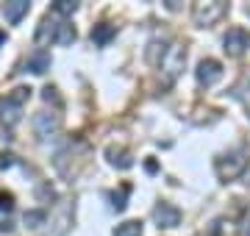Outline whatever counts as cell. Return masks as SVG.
<instances>
[{"mask_svg":"<svg viewBox=\"0 0 250 236\" xmlns=\"http://www.w3.org/2000/svg\"><path fill=\"white\" fill-rule=\"evenodd\" d=\"M245 170H248V153L245 150H231V153H223L214 158V173L223 183L236 181Z\"/></svg>","mask_w":250,"mask_h":236,"instance_id":"obj_1","label":"cell"},{"mask_svg":"<svg viewBox=\"0 0 250 236\" xmlns=\"http://www.w3.org/2000/svg\"><path fill=\"white\" fill-rule=\"evenodd\" d=\"M228 14V3L223 0H197L192 6V22L197 28H211Z\"/></svg>","mask_w":250,"mask_h":236,"instance_id":"obj_2","label":"cell"},{"mask_svg":"<svg viewBox=\"0 0 250 236\" xmlns=\"http://www.w3.org/2000/svg\"><path fill=\"white\" fill-rule=\"evenodd\" d=\"M184 64H187V47L181 45V42H172L170 47H167V53H164V59H161V78H164V86H170L175 78L181 75V70H184Z\"/></svg>","mask_w":250,"mask_h":236,"instance_id":"obj_3","label":"cell"},{"mask_svg":"<svg viewBox=\"0 0 250 236\" xmlns=\"http://www.w3.org/2000/svg\"><path fill=\"white\" fill-rule=\"evenodd\" d=\"M72 217H75L72 200H62L56 206V211L50 214V231H47V236H67L70 234V225H72Z\"/></svg>","mask_w":250,"mask_h":236,"instance_id":"obj_4","label":"cell"},{"mask_svg":"<svg viewBox=\"0 0 250 236\" xmlns=\"http://www.w3.org/2000/svg\"><path fill=\"white\" fill-rule=\"evenodd\" d=\"M223 50L233 59H239L250 50V31H245L242 25H233L228 28V34L223 37Z\"/></svg>","mask_w":250,"mask_h":236,"instance_id":"obj_5","label":"cell"},{"mask_svg":"<svg viewBox=\"0 0 250 236\" xmlns=\"http://www.w3.org/2000/svg\"><path fill=\"white\" fill-rule=\"evenodd\" d=\"M62 131V114L59 111H36L34 114V134L39 139H50Z\"/></svg>","mask_w":250,"mask_h":236,"instance_id":"obj_6","label":"cell"},{"mask_svg":"<svg viewBox=\"0 0 250 236\" xmlns=\"http://www.w3.org/2000/svg\"><path fill=\"white\" fill-rule=\"evenodd\" d=\"M62 22L64 20L59 17V14H47V17H42V22H39V28H36V34H34V42L36 45H50V42H56Z\"/></svg>","mask_w":250,"mask_h":236,"instance_id":"obj_7","label":"cell"},{"mask_svg":"<svg viewBox=\"0 0 250 236\" xmlns=\"http://www.w3.org/2000/svg\"><path fill=\"white\" fill-rule=\"evenodd\" d=\"M195 75H197V83L200 86H214L223 78V64L217 61V59H203V61L197 64Z\"/></svg>","mask_w":250,"mask_h":236,"instance_id":"obj_8","label":"cell"},{"mask_svg":"<svg viewBox=\"0 0 250 236\" xmlns=\"http://www.w3.org/2000/svg\"><path fill=\"white\" fill-rule=\"evenodd\" d=\"M153 222L159 228H175L181 222V209L172 206V203H159L153 209Z\"/></svg>","mask_w":250,"mask_h":236,"instance_id":"obj_9","label":"cell"},{"mask_svg":"<svg viewBox=\"0 0 250 236\" xmlns=\"http://www.w3.org/2000/svg\"><path fill=\"white\" fill-rule=\"evenodd\" d=\"M20 117H22V106H17L9 95H6V98H0V125L11 131V128L20 122Z\"/></svg>","mask_w":250,"mask_h":236,"instance_id":"obj_10","label":"cell"},{"mask_svg":"<svg viewBox=\"0 0 250 236\" xmlns=\"http://www.w3.org/2000/svg\"><path fill=\"white\" fill-rule=\"evenodd\" d=\"M106 158H108L111 167H117V170H131V167H134V156L120 145H108L106 147Z\"/></svg>","mask_w":250,"mask_h":236,"instance_id":"obj_11","label":"cell"},{"mask_svg":"<svg viewBox=\"0 0 250 236\" xmlns=\"http://www.w3.org/2000/svg\"><path fill=\"white\" fill-rule=\"evenodd\" d=\"M28 11H31V3H28V0H11V3H6V6H3V17H6V22L17 25V22L25 17Z\"/></svg>","mask_w":250,"mask_h":236,"instance_id":"obj_12","label":"cell"},{"mask_svg":"<svg viewBox=\"0 0 250 236\" xmlns=\"http://www.w3.org/2000/svg\"><path fill=\"white\" fill-rule=\"evenodd\" d=\"M25 70L28 73H34V75L47 73V70H50V53H47V50H34V53L28 56Z\"/></svg>","mask_w":250,"mask_h":236,"instance_id":"obj_13","label":"cell"},{"mask_svg":"<svg viewBox=\"0 0 250 236\" xmlns=\"http://www.w3.org/2000/svg\"><path fill=\"white\" fill-rule=\"evenodd\" d=\"M11 214H14V197L0 192V234L11 231Z\"/></svg>","mask_w":250,"mask_h":236,"instance_id":"obj_14","label":"cell"},{"mask_svg":"<svg viewBox=\"0 0 250 236\" xmlns=\"http://www.w3.org/2000/svg\"><path fill=\"white\" fill-rule=\"evenodd\" d=\"M114 34H117V28H114V25H108V22H100V25L92 28V42H95L98 47H103V45H108V42L114 39Z\"/></svg>","mask_w":250,"mask_h":236,"instance_id":"obj_15","label":"cell"},{"mask_svg":"<svg viewBox=\"0 0 250 236\" xmlns=\"http://www.w3.org/2000/svg\"><path fill=\"white\" fill-rule=\"evenodd\" d=\"M164 53H167V47H164V42H159V39H153L150 45H147V50H145V59L150 64H156L159 67L161 59H164Z\"/></svg>","mask_w":250,"mask_h":236,"instance_id":"obj_16","label":"cell"},{"mask_svg":"<svg viewBox=\"0 0 250 236\" xmlns=\"http://www.w3.org/2000/svg\"><path fill=\"white\" fill-rule=\"evenodd\" d=\"M114 236H142V222L139 219H128V222L114 228Z\"/></svg>","mask_w":250,"mask_h":236,"instance_id":"obj_17","label":"cell"},{"mask_svg":"<svg viewBox=\"0 0 250 236\" xmlns=\"http://www.w3.org/2000/svg\"><path fill=\"white\" fill-rule=\"evenodd\" d=\"M75 39H78V34H75V28H72L70 22H67V20H64V22H62V28H59V37H56V42L67 47V45H72Z\"/></svg>","mask_w":250,"mask_h":236,"instance_id":"obj_18","label":"cell"},{"mask_svg":"<svg viewBox=\"0 0 250 236\" xmlns=\"http://www.w3.org/2000/svg\"><path fill=\"white\" fill-rule=\"evenodd\" d=\"M75 11H78L75 0H56L53 3V14H59V17H72Z\"/></svg>","mask_w":250,"mask_h":236,"instance_id":"obj_19","label":"cell"},{"mask_svg":"<svg viewBox=\"0 0 250 236\" xmlns=\"http://www.w3.org/2000/svg\"><path fill=\"white\" fill-rule=\"evenodd\" d=\"M25 225L28 228H39V225H45L47 222V211H25Z\"/></svg>","mask_w":250,"mask_h":236,"instance_id":"obj_20","label":"cell"},{"mask_svg":"<svg viewBox=\"0 0 250 236\" xmlns=\"http://www.w3.org/2000/svg\"><path fill=\"white\" fill-rule=\"evenodd\" d=\"M128 192H131V186L125 183L120 192H114V195H111V209H114V211H123L125 209V197H128Z\"/></svg>","mask_w":250,"mask_h":236,"instance_id":"obj_21","label":"cell"},{"mask_svg":"<svg viewBox=\"0 0 250 236\" xmlns=\"http://www.w3.org/2000/svg\"><path fill=\"white\" fill-rule=\"evenodd\" d=\"M31 92H34L31 86H17V89H14V92L9 95V98L14 100L17 106H22V103H28V98H31Z\"/></svg>","mask_w":250,"mask_h":236,"instance_id":"obj_22","label":"cell"},{"mask_svg":"<svg viewBox=\"0 0 250 236\" xmlns=\"http://www.w3.org/2000/svg\"><path fill=\"white\" fill-rule=\"evenodd\" d=\"M42 98H45L47 103H53V106H62V98L56 95V89H53V86H45V89H42Z\"/></svg>","mask_w":250,"mask_h":236,"instance_id":"obj_23","label":"cell"},{"mask_svg":"<svg viewBox=\"0 0 250 236\" xmlns=\"http://www.w3.org/2000/svg\"><path fill=\"white\" fill-rule=\"evenodd\" d=\"M9 167H14V156L11 153H0V170H9Z\"/></svg>","mask_w":250,"mask_h":236,"instance_id":"obj_24","label":"cell"},{"mask_svg":"<svg viewBox=\"0 0 250 236\" xmlns=\"http://www.w3.org/2000/svg\"><path fill=\"white\" fill-rule=\"evenodd\" d=\"M239 236H250V217L242 219V225H239Z\"/></svg>","mask_w":250,"mask_h":236,"instance_id":"obj_25","label":"cell"},{"mask_svg":"<svg viewBox=\"0 0 250 236\" xmlns=\"http://www.w3.org/2000/svg\"><path fill=\"white\" fill-rule=\"evenodd\" d=\"M145 170H147V173H156L159 167H156V161H147V164H145Z\"/></svg>","mask_w":250,"mask_h":236,"instance_id":"obj_26","label":"cell"},{"mask_svg":"<svg viewBox=\"0 0 250 236\" xmlns=\"http://www.w3.org/2000/svg\"><path fill=\"white\" fill-rule=\"evenodd\" d=\"M242 98H245V103L250 106V81H248V95H242Z\"/></svg>","mask_w":250,"mask_h":236,"instance_id":"obj_27","label":"cell"},{"mask_svg":"<svg viewBox=\"0 0 250 236\" xmlns=\"http://www.w3.org/2000/svg\"><path fill=\"white\" fill-rule=\"evenodd\" d=\"M3 42H6V34H3V31H0V45H3Z\"/></svg>","mask_w":250,"mask_h":236,"instance_id":"obj_28","label":"cell"},{"mask_svg":"<svg viewBox=\"0 0 250 236\" xmlns=\"http://www.w3.org/2000/svg\"><path fill=\"white\" fill-rule=\"evenodd\" d=\"M248 14H250V9H248Z\"/></svg>","mask_w":250,"mask_h":236,"instance_id":"obj_29","label":"cell"}]
</instances>
